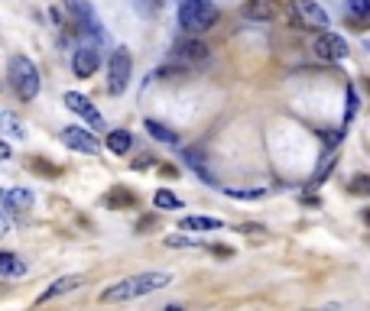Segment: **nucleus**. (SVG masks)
<instances>
[{
	"label": "nucleus",
	"instance_id": "nucleus-1",
	"mask_svg": "<svg viewBox=\"0 0 370 311\" xmlns=\"http://www.w3.org/2000/svg\"><path fill=\"white\" fill-rule=\"evenodd\" d=\"M173 286V273H136V275H127L121 282H114L101 292V301L104 305H121V301H134V299H143V295H153L160 288Z\"/></svg>",
	"mask_w": 370,
	"mask_h": 311
},
{
	"label": "nucleus",
	"instance_id": "nucleus-2",
	"mask_svg": "<svg viewBox=\"0 0 370 311\" xmlns=\"http://www.w3.org/2000/svg\"><path fill=\"white\" fill-rule=\"evenodd\" d=\"M7 78H10V87L16 91L20 100H36L39 87H42V78H39V68L33 59L13 55L10 65H7Z\"/></svg>",
	"mask_w": 370,
	"mask_h": 311
},
{
	"label": "nucleus",
	"instance_id": "nucleus-3",
	"mask_svg": "<svg viewBox=\"0 0 370 311\" xmlns=\"http://www.w3.org/2000/svg\"><path fill=\"white\" fill-rule=\"evenodd\" d=\"M214 20H218V7L211 0H182V7H179V26L192 36L208 33Z\"/></svg>",
	"mask_w": 370,
	"mask_h": 311
},
{
	"label": "nucleus",
	"instance_id": "nucleus-4",
	"mask_svg": "<svg viewBox=\"0 0 370 311\" xmlns=\"http://www.w3.org/2000/svg\"><path fill=\"white\" fill-rule=\"evenodd\" d=\"M130 72H134V59H130V49H117L108 62V91L111 94H123L127 85H130Z\"/></svg>",
	"mask_w": 370,
	"mask_h": 311
},
{
	"label": "nucleus",
	"instance_id": "nucleus-5",
	"mask_svg": "<svg viewBox=\"0 0 370 311\" xmlns=\"http://www.w3.org/2000/svg\"><path fill=\"white\" fill-rule=\"evenodd\" d=\"M59 139L75 152H85V156H98L101 152V139L95 137V130H85V126H62Z\"/></svg>",
	"mask_w": 370,
	"mask_h": 311
},
{
	"label": "nucleus",
	"instance_id": "nucleus-6",
	"mask_svg": "<svg viewBox=\"0 0 370 311\" xmlns=\"http://www.w3.org/2000/svg\"><path fill=\"white\" fill-rule=\"evenodd\" d=\"M65 107H69L72 113H78V117L88 124V130H104V117H101V111L85 98V94H78V91H65Z\"/></svg>",
	"mask_w": 370,
	"mask_h": 311
},
{
	"label": "nucleus",
	"instance_id": "nucleus-7",
	"mask_svg": "<svg viewBox=\"0 0 370 311\" xmlns=\"http://www.w3.org/2000/svg\"><path fill=\"white\" fill-rule=\"evenodd\" d=\"M293 10L299 13L302 26H312V29H321V33L332 26V16L325 13V7L319 0H293Z\"/></svg>",
	"mask_w": 370,
	"mask_h": 311
},
{
	"label": "nucleus",
	"instance_id": "nucleus-8",
	"mask_svg": "<svg viewBox=\"0 0 370 311\" xmlns=\"http://www.w3.org/2000/svg\"><path fill=\"white\" fill-rule=\"evenodd\" d=\"M312 49H315V55H319L321 62H341V59H347V52H351L345 39L334 36V33H328V29L315 39V46H312Z\"/></svg>",
	"mask_w": 370,
	"mask_h": 311
},
{
	"label": "nucleus",
	"instance_id": "nucleus-9",
	"mask_svg": "<svg viewBox=\"0 0 370 311\" xmlns=\"http://www.w3.org/2000/svg\"><path fill=\"white\" fill-rule=\"evenodd\" d=\"M101 68V52L95 46H82L72 52V72L78 78H91Z\"/></svg>",
	"mask_w": 370,
	"mask_h": 311
},
{
	"label": "nucleus",
	"instance_id": "nucleus-10",
	"mask_svg": "<svg viewBox=\"0 0 370 311\" xmlns=\"http://www.w3.org/2000/svg\"><path fill=\"white\" fill-rule=\"evenodd\" d=\"M175 62H185V65H205L208 62V46L198 42V39H182L175 42Z\"/></svg>",
	"mask_w": 370,
	"mask_h": 311
},
{
	"label": "nucleus",
	"instance_id": "nucleus-11",
	"mask_svg": "<svg viewBox=\"0 0 370 311\" xmlns=\"http://www.w3.org/2000/svg\"><path fill=\"white\" fill-rule=\"evenodd\" d=\"M85 286V275H59V279H56V282H52L49 288H46V292H42V295H39V305H46V301H52V299H59V295H69V292H75V288H82Z\"/></svg>",
	"mask_w": 370,
	"mask_h": 311
},
{
	"label": "nucleus",
	"instance_id": "nucleus-12",
	"mask_svg": "<svg viewBox=\"0 0 370 311\" xmlns=\"http://www.w3.org/2000/svg\"><path fill=\"white\" fill-rule=\"evenodd\" d=\"M0 198H3V208H7L10 214H26L29 208H33V201H36L29 188H10V191L0 195Z\"/></svg>",
	"mask_w": 370,
	"mask_h": 311
},
{
	"label": "nucleus",
	"instance_id": "nucleus-13",
	"mask_svg": "<svg viewBox=\"0 0 370 311\" xmlns=\"http://www.w3.org/2000/svg\"><path fill=\"white\" fill-rule=\"evenodd\" d=\"M276 13V0H247L244 3V16L254 20V23H267Z\"/></svg>",
	"mask_w": 370,
	"mask_h": 311
},
{
	"label": "nucleus",
	"instance_id": "nucleus-14",
	"mask_svg": "<svg viewBox=\"0 0 370 311\" xmlns=\"http://www.w3.org/2000/svg\"><path fill=\"white\" fill-rule=\"evenodd\" d=\"M182 162L192 169V172L205 182V185H211V188H218V182H214V175H211V169L205 165V159H201V152H192V150H185L182 152Z\"/></svg>",
	"mask_w": 370,
	"mask_h": 311
},
{
	"label": "nucleus",
	"instance_id": "nucleus-15",
	"mask_svg": "<svg viewBox=\"0 0 370 311\" xmlns=\"http://www.w3.org/2000/svg\"><path fill=\"white\" fill-rule=\"evenodd\" d=\"M0 133H3V137H10V139H26V124L16 117V113L3 111V113H0Z\"/></svg>",
	"mask_w": 370,
	"mask_h": 311
},
{
	"label": "nucleus",
	"instance_id": "nucleus-16",
	"mask_svg": "<svg viewBox=\"0 0 370 311\" xmlns=\"http://www.w3.org/2000/svg\"><path fill=\"white\" fill-rule=\"evenodd\" d=\"M182 230H195V234H205V230H221V221L218 217H201V214H192V217H182L179 221Z\"/></svg>",
	"mask_w": 370,
	"mask_h": 311
},
{
	"label": "nucleus",
	"instance_id": "nucleus-17",
	"mask_svg": "<svg viewBox=\"0 0 370 311\" xmlns=\"http://www.w3.org/2000/svg\"><path fill=\"white\" fill-rule=\"evenodd\" d=\"M130 146H134L130 130H111V133H108V150H111L114 156H127V152H130Z\"/></svg>",
	"mask_w": 370,
	"mask_h": 311
},
{
	"label": "nucleus",
	"instance_id": "nucleus-18",
	"mask_svg": "<svg viewBox=\"0 0 370 311\" xmlns=\"http://www.w3.org/2000/svg\"><path fill=\"white\" fill-rule=\"evenodd\" d=\"M0 275H26V262L16 253L0 249Z\"/></svg>",
	"mask_w": 370,
	"mask_h": 311
},
{
	"label": "nucleus",
	"instance_id": "nucleus-19",
	"mask_svg": "<svg viewBox=\"0 0 370 311\" xmlns=\"http://www.w3.org/2000/svg\"><path fill=\"white\" fill-rule=\"evenodd\" d=\"M153 204H156L160 211H179V208H182V198H179L175 191H169V188H160V191L153 195Z\"/></svg>",
	"mask_w": 370,
	"mask_h": 311
},
{
	"label": "nucleus",
	"instance_id": "nucleus-20",
	"mask_svg": "<svg viewBox=\"0 0 370 311\" xmlns=\"http://www.w3.org/2000/svg\"><path fill=\"white\" fill-rule=\"evenodd\" d=\"M147 133L153 139H160V143H169V146H175V143H179V137H175L173 130H169V126H162V124H156V120H147Z\"/></svg>",
	"mask_w": 370,
	"mask_h": 311
},
{
	"label": "nucleus",
	"instance_id": "nucleus-21",
	"mask_svg": "<svg viewBox=\"0 0 370 311\" xmlns=\"http://www.w3.org/2000/svg\"><path fill=\"white\" fill-rule=\"evenodd\" d=\"M162 243H166V247H173V249H195V247H205V243H201V240H198V236H166V240H162Z\"/></svg>",
	"mask_w": 370,
	"mask_h": 311
},
{
	"label": "nucleus",
	"instance_id": "nucleus-22",
	"mask_svg": "<svg viewBox=\"0 0 370 311\" xmlns=\"http://www.w3.org/2000/svg\"><path fill=\"white\" fill-rule=\"evenodd\" d=\"M345 10H347V16L364 20V16H370V0H345Z\"/></svg>",
	"mask_w": 370,
	"mask_h": 311
},
{
	"label": "nucleus",
	"instance_id": "nucleus-23",
	"mask_svg": "<svg viewBox=\"0 0 370 311\" xmlns=\"http://www.w3.org/2000/svg\"><path fill=\"white\" fill-rule=\"evenodd\" d=\"M351 195H360V198H370V175H354L351 185H347Z\"/></svg>",
	"mask_w": 370,
	"mask_h": 311
},
{
	"label": "nucleus",
	"instance_id": "nucleus-24",
	"mask_svg": "<svg viewBox=\"0 0 370 311\" xmlns=\"http://www.w3.org/2000/svg\"><path fill=\"white\" fill-rule=\"evenodd\" d=\"M358 91H351V87H347V107H345V124H351V120H354V117H358Z\"/></svg>",
	"mask_w": 370,
	"mask_h": 311
},
{
	"label": "nucleus",
	"instance_id": "nucleus-25",
	"mask_svg": "<svg viewBox=\"0 0 370 311\" xmlns=\"http://www.w3.org/2000/svg\"><path fill=\"white\" fill-rule=\"evenodd\" d=\"M231 198H263V188H224Z\"/></svg>",
	"mask_w": 370,
	"mask_h": 311
},
{
	"label": "nucleus",
	"instance_id": "nucleus-26",
	"mask_svg": "<svg viewBox=\"0 0 370 311\" xmlns=\"http://www.w3.org/2000/svg\"><path fill=\"white\" fill-rule=\"evenodd\" d=\"M13 152H10V146H7V143H3V139H0V162H7L10 159Z\"/></svg>",
	"mask_w": 370,
	"mask_h": 311
},
{
	"label": "nucleus",
	"instance_id": "nucleus-27",
	"mask_svg": "<svg viewBox=\"0 0 370 311\" xmlns=\"http://www.w3.org/2000/svg\"><path fill=\"white\" fill-rule=\"evenodd\" d=\"M7 234H10V221L0 214V236H7Z\"/></svg>",
	"mask_w": 370,
	"mask_h": 311
},
{
	"label": "nucleus",
	"instance_id": "nucleus-28",
	"mask_svg": "<svg viewBox=\"0 0 370 311\" xmlns=\"http://www.w3.org/2000/svg\"><path fill=\"white\" fill-rule=\"evenodd\" d=\"M162 311H185V308H182V305H166Z\"/></svg>",
	"mask_w": 370,
	"mask_h": 311
},
{
	"label": "nucleus",
	"instance_id": "nucleus-29",
	"mask_svg": "<svg viewBox=\"0 0 370 311\" xmlns=\"http://www.w3.org/2000/svg\"><path fill=\"white\" fill-rule=\"evenodd\" d=\"M364 221H367V224H370V211H364Z\"/></svg>",
	"mask_w": 370,
	"mask_h": 311
}]
</instances>
